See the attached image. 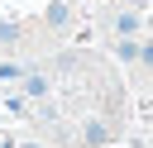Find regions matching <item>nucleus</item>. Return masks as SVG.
<instances>
[{
  "instance_id": "f257e3e1",
  "label": "nucleus",
  "mask_w": 153,
  "mask_h": 148,
  "mask_svg": "<svg viewBox=\"0 0 153 148\" xmlns=\"http://www.w3.org/2000/svg\"><path fill=\"white\" fill-rule=\"evenodd\" d=\"M110 134H115V129H110V119H86V124H81V143H86V148L110 143Z\"/></svg>"
},
{
  "instance_id": "0eeeda50",
  "label": "nucleus",
  "mask_w": 153,
  "mask_h": 148,
  "mask_svg": "<svg viewBox=\"0 0 153 148\" xmlns=\"http://www.w3.org/2000/svg\"><path fill=\"white\" fill-rule=\"evenodd\" d=\"M0 43H19V24H0Z\"/></svg>"
},
{
  "instance_id": "39448f33",
  "label": "nucleus",
  "mask_w": 153,
  "mask_h": 148,
  "mask_svg": "<svg viewBox=\"0 0 153 148\" xmlns=\"http://www.w3.org/2000/svg\"><path fill=\"white\" fill-rule=\"evenodd\" d=\"M24 95L43 100V95H48V76H24Z\"/></svg>"
},
{
  "instance_id": "1a4fd4ad",
  "label": "nucleus",
  "mask_w": 153,
  "mask_h": 148,
  "mask_svg": "<svg viewBox=\"0 0 153 148\" xmlns=\"http://www.w3.org/2000/svg\"><path fill=\"white\" fill-rule=\"evenodd\" d=\"M24 148H38V143H24Z\"/></svg>"
},
{
  "instance_id": "6e6552de",
  "label": "nucleus",
  "mask_w": 153,
  "mask_h": 148,
  "mask_svg": "<svg viewBox=\"0 0 153 148\" xmlns=\"http://www.w3.org/2000/svg\"><path fill=\"white\" fill-rule=\"evenodd\" d=\"M19 76V62H0V81H14Z\"/></svg>"
},
{
  "instance_id": "423d86ee",
  "label": "nucleus",
  "mask_w": 153,
  "mask_h": 148,
  "mask_svg": "<svg viewBox=\"0 0 153 148\" xmlns=\"http://www.w3.org/2000/svg\"><path fill=\"white\" fill-rule=\"evenodd\" d=\"M139 67H143V72H153V38H148V43H139Z\"/></svg>"
},
{
  "instance_id": "f03ea898",
  "label": "nucleus",
  "mask_w": 153,
  "mask_h": 148,
  "mask_svg": "<svg viewBox=\"0 0 153 148\" xmlns=\"http://www.w3.org/2000/svg\"><path fill=\"white\" fill-rule=\"evenodd\" d=\"M48 24H53V29H67V24H72V5H67V0H53V5H48Z\"/></svg>"
},
{
  "instance_id": "20e7f679",
  "label": "nucleus",
  "mask_w": 153,
  "mask_h": 148,
  "mask_svg": "<svg viewBox=\"0 0 153 148\" xmlns=\"http://www.w3.org/2000/svg\"><path fill=\"white\" fill-rule=\"evenodd\" d=\"M134 33H139V14H134V10H124V14L115 19V38H134Z\"/></svg>"
},
{
  "instance_id": "7ed1b4c3",
  "label": "nucleus",
  "mask_w": 153,
  "mask_h": 148,
  "mask_svg": "<svg viewBox=\"0 0 153 148\" xmlns=\"http://www.w3.org/2000/svg\"><path fill=\"white\" fill-rule=\"evenodd\" d=\"M115 57L129 62V67H139V38H115Z\"/></svg>"
}]
</instances>
